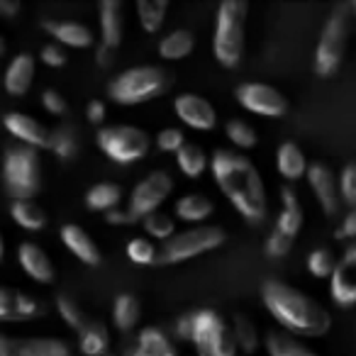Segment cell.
<instances>
[{"label": "cell", "instance_id": "13", "mask_svg": "<svg viewBox=\"0 0 356 356\" xmlns=\"http://www.w3.org/2000/svg\"><path fill=\"white\" fill-rule=\"evenodd\" d=\"M173 113L186 127L195 132H210L218 127V110L208 98L198 93H181L173 98Z\"/></svg>", "mask_w": 356, "mask_h": 356}, {"label": "cell", "instance_id": "34", "mask_svg": "<svg viewBox=\"0 0 356 356\" xmlns=\"http://www.w3.org/2000/svg\"><path fill=\"white\" fill-rule=\"evenodd\" d=\"M144 227V237H149L152 242H168V239L176 234V218L173 215H166L163 210L159 213L147 215L144 220H139Z\"/></svg>", "mask_w": 356, "mask_h": 356}, {"label": "cell", "instance_id": "37", "mask_svg": "<svg viewBox=\"0 0 356 356\" xmlns=\"http://www.w3.org/2000/svg\"><path fill=\"white\" fill-rule=\"evenodd\" d=\"M49 149L61 161H71L79 154V137L71 127H56L49 132Z\"/></svg>", "mask_w": 356, "mask_h": 356}, {"label": "cell", "instance_id": "47", "mask_svg": "<svg viewBox=\"0 0 356 356\" xmlns=\"http://www.w3.org/2000/svg\"><path fill=\"white\" fill-rule=\"evenodd\" d=\"M42 61H44L47 66L59 69V66L66 64V51L61 49L59 44H47L44 49H42Z\"/></svg>", "mask_w": 356, "mask_h": 356}, {"label": "cell", "instance_id": "12", "mask_svg": "<svg viewBox=\"0 0 356 356\" xmlns=\"http://www.w3.org/2000/svg\"><path fill=\"white\" fill-rule=\"evenodd\" d=\"M305 181L310 186L312 195H315L317 205L322 208V213L327 218H334L341 208V198H339V184H337V173L332 171L327 163L322 161H312L307 166Z\"/></svg>", "mask_w": 356, "mask_h": 356}, {"label": "cell", "instance_id": "58", "mask_svg": "<svg viewBox=\"0 0 356 356\" xmlns=\"http://www.w3.org/2000/svg\"><path fill=\"white\" fill-rule=\"evenodd\" d=\"M105 356H120V354H113V351H108V354H105Z\"/></svg>", "mask_w": 356, "mask_h": 356}, {"label": "cell", "instance_id": "9", "mask_svg": "<svg viewBox=\"0 0 356 356\" xmlns=\"http://www.w3.org/2000/svg\"><path fill=\"white\" fill-rule=\"evenodd\" d=\"M3 181L6 191L15 200H30L42 188V171H40V154L37 149L13 147L8 149L6 166H3Z\"/></svg>", "mask_w": 356, "mask_h": 356}, {"label": "cell", "instance_id": "48", "mask_svg": "<svg viewBox=\"0 0 356 356\" xmlns=\"http://www.w3.org/2000/svg\"><path fill=\"white\" fill-rule=\"evenodd\" d=\"M105 222L113 225V227H124V225H134L137 220L132 218L127 208H115L110 213H105Z\"/></svg>", "mask_w": 356, "mask_h": 356}, {"label": "cell", "instance_id": "42", "mask_svg": "<svg viewBox=\"0 0 356 356\" xmlns=\"http://www.w3.org/2000/svg\"><path fill=\"white\" fill-rule=\"evenodd\" d=\"M337 184H339L341 205H349V210H354L356 208V161H349L341 168Z\"/></svg>", "mask_w": 356, "mask_h": 356}, {"label": "cell", "instance_id": "30", "mask_svg": "<svg viewBox=\"0 0 356 356\" xmlns=\"http://www.w3.org/2000/svg\"><path fill=\"white\" fill-rule=\"evenodd\" d=\"M134 13H137L139 27L147 35H156V32H161L163 22H166L168 3L166 0H137Z\"/></svg>", "mask_w": 356, "mask_h": 356}, {"label": "cell", "instance_id": "2", "mask_svg": "<svg viewBox=\"0 0 356 356\" xmlns=\"http://www.w3.org/2000/svg\"><path fill=\"white\" fill-rule=\"evenodd\" d=\"M259 293L266 312L286 334L296 339H320L330 332L332 317L327 307L300 288L278 278H266Z\"/></svg>", "mask_w": 356, "mask_h": 356}, {"label": "cell", "instance_id": "36", "mask_svg": "<svg viewBox=\"0 0 356 356\" xmlns=\"http://www.w3.org/2000/svg\"><path fill=\"white\" fill-rule=\"evenodd\" d=\"M17 354L20 356H74L69 344L61 339H27L17 341Z\"/></svg>", "mask_w": 356, "mask_h": 356}, {"label": "cell", "instance_id": "23", "mask_svg": "<svg viewBox=\"0 0 356 356\" xmlns=\"http://www.w3.org/2000/svg\"><path fill=\"white\" fill-rule=\"evenodd\" d=\"M47 32L54 37L59 44L74 47V49H86V47H93V30L81 22H69V20H47L44 25Z\"/></svg>", "mask_w": 356, "mask_h": 356}, {"label": "cell", "instance_id": "54", "mask_svg": "<svg viewBox=\"0 0 356 356\" xmlns=\"http://www.w3.org/2000/svg\"><path fill=\"white\" fill-rule=\"evenodd\" d=\"M349 10H351V20L356 22V0H351L349 3Z\"/></svg>", "mask_w": 356, "mask_h": 356}, {"label": "cell", "instance_id": "49", "mask_svg": "<svg viewBox=\"0 0 356 356\" xmlns=\"http://www.w3.org/2000/svg\"><path fill=\"white\" fill-rule=\"evenodd\" d=\"M105 115H108V108H105L103 100H90L88 108H86V118H88L93 124H103Z\"/></svg>", "mask_w": 356, "mask_h": 356}, {"label": "cell", "instance_id": "15", "mask_svg": "<svg viewBox=\"0 0 356 356\" xmlns=\"http://www.w3.org/2000/svg\"><path fill=\"white\" fill-rule=\"evenodd\" d=\"M100 17V44L118 51L124 37V8L120 0H103L98 6Z\"/></svg>", "mask_w": 356, "mask_h": 356}, {"label": "cell", "instance_id": "19", "mask_svg": "<svg viewBox=\"0 0 356 356\" xmlns=\"http://www.w3.org/2000/svg\"><path fill=\"white\" fill-rule=\"evenodd\" d=\"M213 213H215V203L205 193H186L176 200V205H173L176 220L191 225V227L205 225V220L213 218Z\"/></svg>", "mask_w": 356, "mask_h": 356}, {"label": "cell", "instance_id": "4", "mask_svg": "<svg viewBox=\"0 0 356 356\" xmlns=\"http://www.w3.org/2000/svg\"><path fill=\"white\" fill-rule=\"evenodd\" d=\"M171 86V76L163 66L144 64V66H132V69L120 71L115 79H110L108 83V98L115 105H132L152 103L159 95H163Z\"/></svg>", "mask_w": 356, "mask_h": 356}, {"label": "cell", "instance_id": "21", "mask_svg": "<svg viewBox=\"0 0 356 356\" xmlns=\"http://www.w3.org/2000/svg\"><path fill=\"white\" fill-rule=\"evenodd\" d=\"M171 354H176L171 346V339L159 327H144V330H139L134 344H129L124 349V356H171Z\"/></svg>", "mask_w": 356, "mask_h": 356}, {"label": "cell", "instance_id": "8", "mask_svg": "<svg viewBox=\"0 0 356 356\" xmlns=\"http://www.w3.org/2000/svg\"><path fill=\"white\" fill-rule=\"evenodd\" d=\"M95 142L110 161L120 163V166H129V163L142 161L149 154L152 134L142 127H134V124H110V127L98 129Z\"/></svg>", "mask_w": 356, "mask_h": 356}, {"label": "cell", "instance_id": "38", "mask_svg": "<svg viewBox=\"0 0 356 356\" xmlns=\"http://www.w3.org/2000/svg\"><path fill=\"white\" fill-rule=\"evenodd\" d=\"M13 218L25 229H42L47 225L44 210L32 203V200H15V203H13Z\"/></svg>", "mask_w": 356, "mask_h": 356}, {"label": "cell", "instance_id": "40", "mask_svg": "<svg viewBox=\"0 0 356 356\" xmlns=\"http://www.w3.org/2000/svg\"><path fill=\"white\" fill-rule=\"evenodd\" d=\"M127 252L129 261L137 264V266H149V264H156V257H159V249L156 244L152 242L149 237H132L124 247Z\"/></svg>", "mask_w": 356, "mask_h": 356}, {"label": "cell", "instance_id": "56", "mask_svg": "<svg viewBox=\"0 0 356 356\" xmlns=\"http://www.w3.org/2000/svg\"><path fill=\"white\" fill-rule=\"evenodd\" d=\"M0 259H3V237H0Z\"/></svg>", "mask_w": 356, "mask_h": 356}, {"label": "cell", "instance_id": "11", "mask_svg": "<svg viewBox=\"0 0 356 356\" xmlns=\"http://www.w3.org/2000/svg\"><path fill=\"white\" fill-rule=\"evenodd\" d=\"M234 98L247 113L259 115V118L278 120L288 115V98L271 83H261V81L239 83L234 90Z\"/></svg>", "mask_w": 356, "mask_h": 356}, {"label": "cell", "instance_id": "60", "mask_svg": "<svg viewBox=\"0 0 356 356\" xmlns=\"http://www.w3.org/2000/svg\"><path fill=\"white\" fill-rule=\"evenodd\" d=\"M184 356H186V354H184Z\"/></svg>", "mask_w": 356, "mask_h": 356}, {"label": "cell", "instance_id": "31", "mask_svg": "<svg viewBox=\"0 0 356 356\" xmlns=\"http://www.w3.org/2000/svg\"><path fill=\"white\" fill-rule=\"evenodd\" d=\"M122 188L118 184H110V181H103V184H95L93 188L86 193V205L95 213H110V210L120 208L122 203Z\"/></svg>", "mask_w": 356, "mask_h": 356}, {"label": "cell", "instance_id": "6", "mask_svg": "<svg viewBox=\"0 0 356 356\" xmlns=\"http://www.w3.org/2000/svg\"><path fill=\"white\" fill-rule=\"evenodd\" d=\"M225 239H227V234L218 225H198V227L176 229V234L161 244L156 264L176 266V264L191 261V259H198L203 254L220 249L225 244Z\"/></svg>", "mask_w": 356, "mask_h": 356}, {"label": "cell", "instance_id": "52", "mask_svg": "<svg viewBox=\"0 0 356 356\" xmlns=\"http://www.w3.org/2000/svg\"><path fill=\"white\" fill-rule=\"evenodd\" d=\"M20 13V3L17 0H0V15L3 17H13Z\"/></svg>", "mask_w": 356, "mask_h": 356}, {"label": "cell", "instance_id": "41", "mask_svg": "<svg viewBox=\"0 0 356 356\" xmlns=\"http://www.w3.org/2000/svg\"><path fill=\"white\" fill-rule=\"evenodd\" d=\"M56 310H59L61 320H64L69 327H74V330L83 332L86 327L90 325L88 317H86V312L81 310V305L74 300V298H69V296H59V298H56Z\"/></svg>", "mask_w": 356, "mask_h": 356}, {"label": "cell", "instance_id": "45", "mask_svg": "<svg viewBox=\"0 0 356 356\" xmlns=\"http://www.w3.org/2000/svg\"><path fill=\"white\" fill-rule=\"evenodd\" d=\"M42 105H44L51 115H64L66 110H69L66 98L61 93H56V90H44V93H42Z\"/></svg>", "mask_w": 356, "mask_h": 356}, {"label": "cell", "instance_id": "53", "mask_svg": "<svg viewBox=\"0 0 356 356\" xmlns=\"http://www.w3.org/2000/svg\"><path fill=\"white\" fill-rule=\"evenodd\" d=\"M0 356H20L17 354V341H8L3 344V349H0Z\"/></svg>", "mask_w": 356, "mask_h": 356}, {"label": "cell", "instance_id": "14", "mask_svg": "<svg viewBox=\"0 0 356 356\" xmlns=\"http://www.w3.org/2000/svg\"><path fill=\"white\" fill-rule=\"evenodd\" d=\"M330 298L334 305H356V244L346 247L344 257L337 261L330 276Z\"/></svg>", "mask_w": 356, "mask_h": 356}, {"label": "cell", "instance_id": "44", "mask_svg": "<svg viewBox=\"0 0 356 356\" xmlns=\"http://www.w3.org/2000/svg\"><path fill=\"white\" fill-rule=\"evenodd\" d=\"M293 242H296V239L286 237V234H281V232H276V229H273V232L268 234V239H266V254L271 259L288 257V254H291V249H293Z\"/></svg>", "mask_w": 356, "mask_h": 356}, {"label": "cell", "instance_id": "43", "mask_svg": "<svg viewBox=\"0 0 356 356\" xmlns=\"http://www.w3.org/2000/svg\"><path fill=\"white\" fill-rule=\"evenodd\" d=\"M154 144H156L159 152L173 154V156H176L178 149L186 144V134H184V129H178V127H163V129H159V132H156Z\"/></svg>", "mask_w": 356, "mask_h": 356}, {"label": "cell", "instance_id": "59", "mask_svg": "<svg viewBox=\"0 0 356 356\" xmlns=\"http://www.w3.org/2000/svg\"><path fill=\"white\" fill-rule=\"evenodd\" d=\"M171 356H178V354H171Z\"/></svg>", "mask_w": 356, "mask_h": 356}, {"label": "cell", "instance_id": "50", "mask_svg": "<svg viewBox=\"0 0 356 356\" xmlns=\"http://www.w3.org/2000/svg\"><path fill=\"white\" fill-rule=\"evenodd\" d=\"M191 330H193V322H191V312L181 315L176 320V337L184 341H191Z\"/></svg>", "mask_w": 356, "mask_h": 356}, {"label": "cell", "instance_id": "35", "mask_svg": "<svg viewBox=\"0 0 356 356\" xmlns=\"http://www.w3.org/2000/svg\"><path fill=\"white\" fill-rule=\"evenodd\" d=\"M108 346H110V334L103 325L90 322V325L81 332L79 349L83 356H105L108 354Z\"/></svg>", "mask_w": 356, "mask_h": 356}, {"label": "cell", "instance_id": "39", "mask_svg": "<svg viewBox=\"0 0 356 356\" xmlns=\"http://www.w3.org/2000/svg\"><path fill=\"white\" fill-rule=\"evenodd\" d=\"M337 261L339 259L334 257V252L327 247H320V249H312L307 254V271H310L312 278H320V281H330L332 271H334Z\"/></svg>", "mask_w": 356, "mask_h": 356}, {"label": "cell", "instance_id": "17", "mask_svg": "<svg viewBox=\"0 0 356 356\" xmlns=\"http://www.w3.org/2000/svg\"><path fill=\"white\" fill-rule=\"evenodd\" d=\"M305 222V215H302V205L298 198L296 188L293 186H281V213L276 218V232L286 234V237L296 239L298 232L302 229Z\"/></svg>", "mask_w": 356, "mask_h": 356}, {"label": "cell", "instance_id": "27", "mask_svg": "<svg viewBox=\"0 0 356 356\" xmlns=\"http://www.w3.org/2000/svg\"><path fill=\"white\" fill-rule=\"evenodd\" d=\"M176 166H178V171L184 173L186 178L195 181V178H200L210 168V156L205 154L203 147L186 142L184 147L176 152Z\"/></svg>", "mask_w": 356, "mask_h": 356}, {"label": "cell", "instance_id": "25", "mask_svg": "<svg viewBox=\"0 0 356 356\" xmlns=\"http://www.w3.org/2000/svg\"><path fill=\"white\" fill-rule=\"evenodd\" d=\"M195 49V35L191 30H173L159 40V56L163 61H184L193 54Z\"/></svg>", "mask_w": 356, "mask_h": 356}, {"label": "cell", "instance_id": "32", "mask_svg": "<svg viewBox=\"0 0 356 356\" xmlns=\"http://www.w3.org/2000/svg\"><path fill=\"white\" fill-rule=\"evenodd\" d=\"M229 332H232V339L237 351L242 354H257L259 344H261V337H259V330L249 317L244 315H234L232 322H229Z\"/></svg>", "mask_w": 356, "mask_h": 356}, {"label": "cell", "instance_id": "3", "mask_svg": "<svg viewBox=\"0 0 356 356\" xmlns=\"http://www.w3.org/2000/svg\"><path fill=\"white\" fill-rule=\"evenodd\" d=\"M247 15L249 6L242 0H222L215 13L213 54L222 69H237L247 47Z\"/></svg>", "mask_w": 356, "mask_h": 356}, {"label": "cell", "instance_id": "46", "mask_svg": "<svg viewBox=\"0 0 356 356\" xmlns=\"http://www.w3.org/2000/svg\"><path fill=\"white\" fill-rule=\"evenodd\" d=\"M334 239L337 242H339V239H354L356 242V208L344 215L341 225L334 229Z\"/></svg>", "mask_w": 356, "mask_h": 356}, {"label": "cell", "instance_id": "24", "mask_svg": "<svg viewBox=\"0 0 356 356\" xmlns=\"http://www.w3.org/2000/svg\"><path fill=\"white\" fill-rule=\"evenodd\" d=\"M17 259H20L22 268L30 278H35L37 283H51L54 281V266H51L49 257L42 252L37 244L25 242L17 249Z\"/></svg>", "mask_w": 356, "mask_h": 356}, {"label": "cell", "instance_id": "26", "mask_svg": "<svg viewBox=\"0 0 356 356\" xmlns=\"http://www.w3.org/2000/svg\"><path fill=\"white\" fill-rule=\"evenodd\" d=\"M264 349L268 356H317L310 346H305L300 339L286 334L281 330H268L264 337Z\"/></svg>", "mask_w": 356, "mask_h": 356}, {"label": "cell", "instance_id": "7", "mask_svg": "<svg viewBox=\"0 0 356 356\" xmlns=\"http://www.w3.org/2000/svg\"><path fill=\"white\" fill-rule=\"evenodd\" d=\"M191 344L195 356H237L229 325L218 310L213 307H200L191 312Z\"/></svg>", "mask_w": 356, "mask_h": 356}, {"label": "cell", "instance_id": "5", "mask_svg": "<svg viewBox=\"0 0 356 356\" xmlns=\"http://www.w3.org/2000/svg\"><path fill=\"white\" fill-rule=\"evenodd\" d=\"M351 25H354V20H351L349 3H339L332 8L315 47V74L320 79H330L339 71L346 47H349Z\"/></svg>", "mask_w": 356, "mask_h": 356}, {"label": "cell", "instance_id": "1", "mask_svg": "<svg viewBox=\"0 0 356 356\" xmlns=\"http://www.w3.org/2000/svg\"><path fill=\"white\" fill-rule=\"evenodd\" d=\"M210 173L220 193L249 225H261L268 215V195L261 171L234 149L220 147L210 156Z\"/></svg>", "mask_w": 356, "mask_h": 356}, {"label": "cell", "instance_id": "18", "mask_svg": "<svg viewBox=\"0 0 356 356\" xmlns=\"http://www.w3.org/2000/svg\"><path fill=\"white\" fill-rule=\"evenodd\" d=\"M61 242H64L66 249H69L79 261H83L86 266H98V264L103 261L98 244H95L93 237H90L83 227H79V225H64V227H61Z\"/></svg>", "mask_w": 356, "mask_h": 356}, {"label": "cell", "instance_id": "16", "mask_svg": "<svg viewBox=\"0 0 356 356\" xmlns=\"http://www.w3.org/2000/svg\"><path fill=\"white\" fill-rule=\"evenodd\" d=\"M307 166H310V161H307L305 152H302L296 142L278 144V149H276V171H278V176L286 181V186H293V184H298L300 178H305Z\"/></svg>", "mask_w": 356, "mask_h": 356}, {"label": "cell", "instance_id": "57", "mask_svg": "<svg viewBox=\"0 0 356 356\" xmlns=\"http://www.w3.org/2000/svg\"><path fill=\"white\" fill-rule=\"evenodd\" d=\"M3 344H6V339H3V337H0V349H3Z\"/></svg>", "mask_w": 356, "mask_h": 356}, {"label": "cell", "instance_id": "28", "mask_svg": "<svg viewBox=\"0 0 356 356\" xmlns=\"http://www.w3.org/2000/svg\"><path fill=\"white\" fill-rule=\"evenodd\" d=\"M32 79H35V56L20 54V56H15V61H13L10 69H8L6 88L10 90L13 95H25L32 86Z\"/></svg>", "mask_w": 356, "mask_h": 356}, {"label": "cell", "instance_id": "29", "mask_svg": "<svg viewBox=\"0 0 356 356\" xmlns=\"http://www.w3.org/2000/svg\"><path fill=\"white\" fill-rule=\"evenodd\" d=\"M142 317V302L132 293H120L113 305V322L120 332H132Z\"/></svg>", "mask_w": 356, "mask_h": 356}, {"label": "cell", "instance_id": "22", "mask_svg": "<svg viewBox=\"0 0 356 356\" xmlns=\"http://www.w3.org/2000/svg\"><path fill=\"white\" fill-rule=\"evenodd\" d=\"M42 315V305L13 288H0V320H30Z\"/></svg>", "mask_w": 356, "mask_h": 356}, {"label": "cell", "instance_id": "10", "mask_svg": "<svg viewBox=\"0 0 356 356\" xmlns=\"http://www.w3.org/2000/svg\"><path fill=\"white\" fill-rule=\"evenodd\" d=\"M171 193H173L171 173L156 168V171L147 173V176H144L142 181H139V184L132 188L127 210L132 213V218L139 222V220H144L147 215L159 213Z\"/></svg>", "mask_w": 356, "mask_h": 356}, {"label": "cell", "instance_id": "51", "mask_svg": "<svg viewBox=\"0 0 356 356\" xmlns=\"http://www.w3.org/2000/svg\"><path fill=\"white\" fill-rule=\"evenodd\" d=\"M95 61H98V66L108 69V66L115 61V51H113V49H108V47L100 44V47H98V51H95Z\"/></svg>", "mask_w": 356, "mask_h": 356}, {"label": "cell", "instance_id": "20", "mask_svg": "<svg viewBox=\"0 0 356 356\" xmlns=\"http://www.w3.org/2000/svg\"><path fill=\"white\" fill-rule=\"evenodd\" d=\"M6 127L10 129L17 139H22L27 147H32V149L49 147V129L42 122H37L35 118H30V115H22V113L6 115Z\"/></svg>", "mask_w": 356, "mask_h": 356}, {"label": "cell", "instance_id": "33", "mask_svg": "<svg viewBox=\"0 0 356 356\" xmlns=\"http://www.w3.org/2000/svg\"><path fill=\"white\" fill-rule=\"evenodd\" d=\"M225 137L229 139L232 149H234V152H239V154L249 152V149H254L259 144L257 129H254L247 120H239V118L229 120V122L225 124Z\"/></svg>", "mask_w": 356, "mask_h": 356}, {"label": "cell", "instance_id": "55", "mask_svg": "<svg viewBox=\"0 0 356 356\" xmlns=\"http://www.w3.org/2000/svg\"><path fill=\"white\" fill-rule=\"evenodd\" d=\"M3 51H6V44H3V37H0V54H3Z\"/></svg>", "mask_w": 356, "mask_h": 356}]
</instances>
